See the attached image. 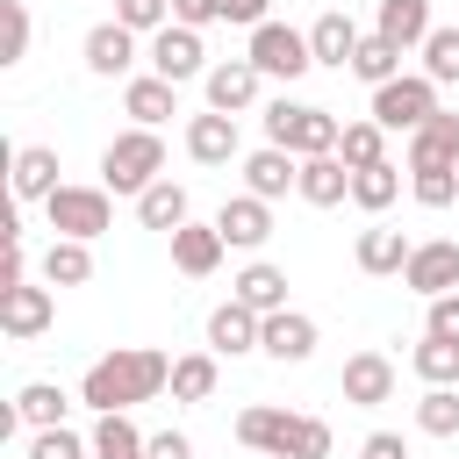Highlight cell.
<instances>
[{
	"label": "cell",
	"mask_w": 459,
	"mask_h": 459,
	"mask_svg": "<svg viewBox=\"0 0 459 459\" xmlns=\"http://www.w3.org/2000/svg\"><path fill=\"white\" fill-rule=\"evenodd\" d=\"M359 36H366V29H359L344 7H330V14H316V22H308V50H316V65H330V72H351Z\"/></svg>",
	"instance_id": "ac0fdd59"
},
{
	"label": "cell",
	"mask_w": 459,
	"mask_h": 459,
	"mask_svg": "<svg viewBox=\"0 0 459 459\" xmlns=\"http://www.w3.org/2000/svg\"><path fill=\"white\" fill-rule=\"evenodd\" d=\"M437 115V79H423V72H402V79H387V86H373V122L380 129H423Z\"/></svg>",
	"instance_id": "52a82bcc"
},
{
	"label": "cell",
	"mask_w": 459,
	"mask_h": 459,
	"mask_svg": "<svg viewBox=\"0 0 459 459\" xmlns=\"http://www.w3.org/2000/svg\"><path fill=\"white\" fill-rule=\"evenodd\" d=\"M402 280H409L423 301H437V294H459V244H452V237H430V244H416Z\"/></svg>",
	"instance_id": "8fae6325"
},
{
	"label": "cell",
	"mask_w": 459,
	"mask_h": 459,
	"mask_svg": "<svg viewBox=\"0 0 459 459\" xmlns=\"http://www.w3.org/2000/svg\"><path fill=\"white\" fill-rule=\"evenodd\" d=\"M237 445L258 459H330V423L280 409V402H251V409H237Z\"/></svg>",
	"instance_id": "7a4b0ae2"
},
{
	"label": "cell",
	"mask_w": 459,
	"mask_h": 459,
	"mask_svg": "<svg viewBox=\"0 0 459 459\" xmlns=\"http://www.w3.org/2000/svg\"><path fill=\"white\" fill-rule=\"evenodd\" d=\"M208 108L215 115H244L251 100H258V65L251 57H222V65H208Z\"/></svg>",
	"instance_id": "9a60e30c"
},
{
	"label": "cell",
	"mask_w": 459,
	"mask_h": 459,
	"mask_svg": "<svg viewBox=\"0 0 459 459\" xmlns=\"http://www.w3.org/2000/svg\"><path fill=\"white\" fill-rule=\"evenodd\" d=\"M165 179V136L158 129H122L108 151H100V186L108 194H143V186H158Z\"/></svg>",
	"instance_id": "277c9868"
},
{
	"label": "cell",
	"mask_w": 459,
	"mask_h": 459,
	"mask_svg": "<svg viewBox=\"0 0 459 459\" xmlns=\"http://www.w3.org/2000/svg\"><path fill=\"white\" fill-rule=\"evenodd\" d=\"M136 222H143V230H165V237H172L179 222H194V215H186V186H172V179L143 186V194H136Z\"/></svg>",
	"instance_id": "f1b7e54d"
},
{
	"label": "cell",
	"mask_w": 459,
	"mask_h": 459,
	"mask_svg": "<svg viewBox=\"0 0 459 459\" xmlns=\"http://www.w3.org/2000/svg\"><path fill=\"white\" fill-rule=\"evenodd\" d=\"M172 22L179 29H208V22H222V0H172Z\"/></svg>",
	"instance_id": "ee69618b"
},
{
	"label": "cell",
	"mask_w": 459,
	"mask_h": 459,
	"mask_svg": "<svg viewBox=\"0 0 459 459\" xmlns=\"http://www.w3.org/2000/svg\"><path fill=\"white\" fill-rule=\"evenodd\" d=\"M65 179H57V151L50 143H22L14 151V201H50Z\"/></svg>",
	"instance_id": "484cf974"
},
{
	"label": "cell",
	"mask_w": 459,
	"mask_h": 459,
	"mask_svg": "<svg viewBox=\"0 0 459 459\" xmlns=\"http://www.w3.org/2000/svg\"><path fill=\"white\" fill-rule=\"evenodd\" d=\"M416 430H423V437H459V387H423Z\"/></svg>",
	"instance_id": "d590c367"
},
{
	"label": "cell",
	"mask_w": 459,
	"mask_h": 459,
	"mask_svg": "<svg viewBox=\"0 0 459 459\" xmlns=\"http://www.w3.org/2000/svg\"><path fill=\"white\" fill-rule=\"evenodd\" d=\"M165 387H172V359H165V351H151V344H115V351H100V359L86 366L79 402H86L93 416H129L136 402H158Z\"/></svg>",
	"instance_id": "6da1fadb"
},
{
	"label": "cell",
	"mask_w": 459,
	"mask_h": 459,
	"mask_svg": "<svg viewBox=\"0 0 459 459\" xmlns=\"http://www.w3.org/2000/svg\"><path fill=\"white\" fill-rule=\"evenodd\" d=\"M409 237L402 230H387V222H373V230H359V244H351V258H359V273H373V280H387V273H409Z\"/></svg>",
	"instance_id": "44dd1931"
},
{
	"label": "cell",
	"mask_w": 459,
	"mask_h": 459,
	"mask_svg": "<svg viewBox=\"0 0 459 459\" xmlns=\"http://www.w3.org/2000/svg\"><path fill=\"white\" fill-rule=\"evenodd\" d=\"M337 136H344V122L330 108H308V100H287V93L265 108V143H280L294 158H330Z\"/></svg>",
	"instance_id": "3957f363"
},
{
	"label": "cell",
	"mask_w": 459,
	"mask_h": 459,
	"mask_svg": "<svg viewBox=\"0 0 459 459\" xmlns=\"http://www.w3.org/2000/svg\"><path fill=\"white\" fill-rule=\"evenodd\" d=\"M308 208H337V201H351V165L330 151V158H301V186H294Z\"/></svg>",
	"instance_id": "d4e9b609"
},
{
	"label": "cell",
	"mask_w": 459,
	"mask_h": 459,
	"mask_svg": "<svg viewBox=\"0 0 459 459\" xmlns=\"http://www.w3.org/2000/svg\"><path fill=\"white\" fill-rule=\"evenodd\" d=\"M143 459H194V437L186 430H151V452Z\"/></svg>",
	"instance_id": "bcb514c9"
},
{
	"label": "cell",
	"mask_w": 459,
	"mask_h": 459,
	"mask_svg": "<svg viewBox=\"0 0 459 459\" xmlns=\"http://www.w3.org/2000/svg\"><path fill=\"white\" fill-rule=\"evenodd\" d=\"M244 57L258 65V79H301V72H316L308 29H287V22H265V29H251Z\"/></svg>",
	"instance_id": "8992f818"
},
{
	"label": "cell",
	"mask_w": 459,
	"mask_h": 459,
	"mask_svg": "<svg viewBox=\"0 0 459 459\" xmlns=\"http://www.w3.org/2000/svg\"><path fill=\"white\" fill-rule=\"evenodd\" d=\"M122 115H136V129H158V122L179 115V86L158 79V72H136V79L122 86Z\"/></svg>",
	"instance_id": "d6986e66"
},
{
	"label": "cell",
	"mask_w": 459,
	"mask_h": 459,
	"mask_svg": "<svg viewBox=\"0 0 459 459\" xmlns=\"http://www.w3.org/2000/svg\"><path fill=\"white\" fill-rule=\"evenodd\" d=\"M143 452H151V437L129 416H100L93 423V459H143Z\"/></svg>",
	"instance_id": "e575fe53"
},
{
	"label": "cell",
	"mask_w": 459,
	"mask_h": 459,
	"mask_svg": "<svg viewBox=\"0 0 459 459\" xmlns=\"http://www.w3.org/2000/svg\"><path fill=\"white\" fill-rule=\"evenodd\" d=\"M230 301H244L251 316H280V308H287V273L265 265V258H251V265L230 280Z\"/></svg>",
	"instance_id": "7402d4cb"
},
{
	"label": "cell",
	"mask_w": 459,
	"mask_h": 459,
	"mask_svg": "<svg viewBox=\"0 0 459 459\" xmlns=\"http://www.w3.org/2000/svg\"><path fill=\"white\" fill-rule=\"evenodd\" d=\"M409 366H416L423 387H459V344H452V337H423V344L409 351Z\"/></svg>",
	"instance_id": "836d02e7"
},
{
	"label": "cell",
	"mask_w": 459,
	"mask_h": 459,
	"mask_svg": "<svg viewBox=\"0 0 459 459\" xmlns=\"http://www.w3.org/2000/svg\"><path fill=\"white\" fill-rule=\"evenodd\" d=\"M394 194H402V172H394V165H366V172H351V201H359L366 215H380Z\"/></svg>",
	"instance_id": "f35d334b"
},
{
	"label": "cell",
	"mask_w": 459,
	"mask_h": 459,
	"mask_svg": "<svg viewBox=\"0 0 459 459\" xmlns=\"http://www.w3.org/2000/svg\"><path fill=\"white\" fill-rule=\"evenodd\" d=\"M50 316H57V287H36V280H22V287H7V294H0V330H7L14 344L43 337V330H50Z\"/></svg>",
	"instance_id": "9c48e42d"
},
{
	"label": "cell",
	"mask_w": 459,
	"mask_h": 459,
	"mask_svg": "<svg viewBox=\"0 0 459 459\" xmlns=\"http://www.w3.org/2000/svg\"><path fill=\"white\" fill-rule=\"evenodd\" d=\"M86 280H93V244L50 237V251H43V287H86Z\"/></svg>",
	"instance_id": "f546056e"
},
{
	"label": "cell",
	"mask_w": 459,
	"mask_h": 459,
	"mask_svg": "<svg viewBox=\"0 0 459 459\" xmlns=\"http://www.w3.org/2000/svg\"><path fill=\"white\" fill-rule=\"evenodd\" d=\"M409 165H452L459 172V115H430L416 136H409Z\"/></svg>",
	"instance_id": "4316f807"
},
{
	"label": "cell",
	"mask_w": 459,
	"mask_h": 459,
	"mask_svg": "<svg viewBox=\"0 0 459 459\" xmlns=\"http://www.w3.org/2000/svg\"><path fill=\"white\" fill-rule=\"evenodd\" d=\"M359 459H409V445H402L394 430H373V437L359 445Z\"/></svg>",
	"instance_id": "7dc6e473"
},
{
	"label": "cell",
	"mask_w": 459,
	"mask_h": 459,
	"mask_svg": "<svg viewBox=\"0 0 459 459\" xmlns=\"http://www.w3.org/2000/svg\"><path fill=\"white\" fill-rule=\"evenodd\" d=\"M29 459H93V437H79L72 423H57V430H29Z\"/></svg>",
	"instance_id": "ab89813d"
},
{
	"label": "cell",
	"mask_w": 459,
	"mask_h": 459,
	"mask_svg": "<svg viewBox=\"0 0 459 459\" xmlns=\"http://www.w3.org/2000/svg\"><path fill=\"white\" fill-rule=\"evenodd\" d=\"M86 72H93V79H136V29L93 22V29H86Z\"/></svg>",
	"instance_id": "7c38bea8"
},
{
	"label": "cell",
	"mask_w": 459,
	"mask_h": 459,
	"mask_svg": "<svg viewBox=\"0 0 459 459\" xmlns=\"http://www.w3.org/2000/svg\"><path fill=\"white\" fill-rule=\"evenodd\" d=\"M65 409H72V394H65L57 380H29V387L14 394V416H22V430H57V423H65Z\"/></svg>",
	"instance_id": "83f0119b"
},
{
	"label": "cell",
	"mask_w": 459,
	"mask_h": 459,
	"mask_svg": "<svg viewBox=\"0 0 459 459\" xmlns=\"http://www.w3.org/2000/svg\"><path fill=\"white\" fill-rule=\"evenodd\" d=\"M423 337H452V344H459V294H437V301H430Z\"/></svg>",
	"instance_id": "7bdbcfd3"
},
{
	"label": "cell",
	"mask_w": 459,
	"mask_h": 459,
	"mask_svg": "<svg viewBox=\"0 0 459 459\" xmlns=\"http://www.w3.org/2000/svg\"><path fill=\"white\" fill-rule=\"evenodd\" d=\"M7 14V43H0V65H22L29 57V0H0Z\"/></svg>",
	"instance_id": "b9f144b4"
},
{
	"label": "cell",
	"mask_w": 459,
	"mask_h": 459,
	"mask_svg": "<svg viewBox=\"0 0 459 459\" xmlns=\"http://www.w3.org/2000/svg\"><path fill=\"white\" fill-rule=\"evenodd\" d=\"M186 158L194 165H230L237 158V115H215V108L194 115L186 122Z\"/></svg>",
	"instance_id": "cb8c5ba5"
},
{
	"label": "cell",
	"mask_w": 459,
	"mask_h": 459,
	"mask_svg": "<svg viewBox=\"0 0 459 459\" xmlns=\"http://www.w3.org/2000/svg\"><path fill=\"white\" fill-rule=\"evenodd\" d=\"M222 251H230V244H222L215 222H179V230H172V265H179L186 280H208V273L222 265Z\"/></svg>",
	"instance_id": "ffe728a7"
},
{
	"label": "cell",
	"mask_w": 459,
	"mask_h": 459,
	"mask_svg": "<svg viewBox=\"0 0 459 459\" xmlns=\"http://www.w3.org/2000/svg\"><path fill=\"white\" fill-rule=\"evenodd\" d=\"M115 22L136 36H158V29H172V0H115Z\"/></svg>",
	"instance_id": "60d3db41"
},
{
	"label": "cell",
	"mask_w": 459,
	"mask_h": 459,
	"mask_svg": "<svg viewBox=\"0 0 459 459\" xmlns=\"http://www.w3.org/2000/svg\"><path fill=\"white\" fill-rule=\"evenodd\" d=\"M258 330H265V316H251L244 301L208 308V351H215V359H244V351H258Z\"/></svg>",
	"instance_id": "e0dca14e"
},
{
	"label": "cell",
	"mask_w": 459,
	"mask_h": 459,
	"mask_svg": "<svg viewBox=\"0 0 459 459\" xmlns=\"http://www.w3.org/2000/svg\"><path fill=\"white\" fill-rule=\"evenodd\" d=\"M351 79H366V86L402 79V50H394L380 29H366V36H359V50H351Z\"/></svg>",
	"instance_id": "4dcf8cb0"
},
{
	"label": "cell",
	"mask_w": 459,
	"mask_h": 459,
	"mask_svg": "<svg viewBox=\"0 0 459 459\" xmlns=\"http://www.w3.org/2000/svg\"><path fill=\"white\" fill-rule=\"evenodd\" d=\"M215 230H222V244H237V251H258V244L273 237V201H258V194H237V201H222V208H215Z\"/></svg>",
	"instance_id": "2e32d148"
},
{
	"label": "cell",
	"mask_w": 459,
	"mask_h": 459,
	"mask_svg": "<svg viewBox=\"0 0 459 459\" xmlns=\"http://www.w3.org/2000/svg\"><path fill=\"white\" fill-rule=\"evenodd\" d=\"M215 380H222V359H215V351H186V359H172V402H208Z\"/></svg>",
	"instance_id": "1f68e13d"
},
{
	"label": "cell",
	"mask_w": 459,
	"mask_h": 459,
	"mask_svg": "<svg viewBox=\"0 0 459 459\" xmlns=\"http://www.w3.org/2000/svg\"><path fill=\"white\" fill-rule=\"evenodd\" d=\"M222 22H237V29H265V22H273V0H222Z\"/></svg>",
	"instance_id": "f6af8a7d"
},
{
	"label": "cell",
	"mask_w": 459,
	"mask_h": 459,
	"mask_svg": "<svg viewBox=\"0 0 459 459\" xmlns=\"http://www.w3.org/2000/svg\"><path fill=\"white\" fill-rule=\"evenodd\" d=\"M316 316H301V308H280V316H265V330H258V351L265 359H280V366H301V359H316Z\"/></svg>",
	"instance_id": "4fadbf2b"
},
{
	"label": "cell",
	"mask_w": 459,
	"mask_h": 459,
	"mask_svg": "<svg viewBox=\"0 0 459 459\" xmlns=\"http://www.w3.org/2000/svg\"><path fill=\"white\" fill-rule=\"evenodd\" d=\"M423 79H437V86H459V22L430 29V43H423Z\"/></svg>",
	"instance_id": "74e56055"
},
{
	"label": "cell",
	"mask_w": 459,
	"mask_h": 459,
	"mask_svg": "<svg viewBox=\"0 0 459 459\" xmlns=\"http://www.w3.org/2000/svg\"><path fill=\"white\" fill-rule=\"evenodd\" d=\"M337 387H344L351 409H380V402H394V359L387 351H351L344 373H337Z\"/></svg>",
	"instance_id": "30bf717a"
},
{
	"label": "cell",
	"mask_w": 459,
	"mask_h": 459,
	"mask_svg": "<svg viewBox=\"0 0 459 459\" xmlns=\"http://www.w3.org/2000/svg\"><path fill=\"white\" fill-rule=\"evenodd\" d=\"M294 186H301V158H294V151H280V143L244 151V194L280 201V194H294Z\"/></svg>",
	"instance_id": "5bb4252c"
},
{
	"label": "cell",
	"mask_w": 459,
	"mask_h": 459,
	"mask_svg": "<svg viewBox=\"0 0 459 459\" xmlns=\"http://www.w3.org/2000/svg\"><path fill=\"white\" fill-rule=\"evenodd\" d=\"M373 29L394 43V50H423L430 43V0H380V14H373Z\"/></svg>",
	"instance_id": "603a6c76"
},
{
	"label": "cell",
	"mask_w": 459,
	"mask_h": 459,
	"mask_svg": "<svg viewBox=\"0 0 459 459\" xmlns=\"http://www.w3.org/2000/svg\"><path fill=\"white\" fill-rule=\"evenodd\" d=\"M43 215H50V230L72 237V244H93L100 230H115V201H108V186H57V194L43 201Z\"/></svg>",
	"instance_id": "5b68a950"
},
{
	"label": "cell",
	"mask_w": 459,
	"mask_h": 459,
	"mask_svg": "<svg viewBox=\"0 0 459 459\" xmlns=\"http://www.w3.org/2000/svg\"><path fill=\"white\" fill-rule=\"evenodd\" d=\"M251 459H258V452H251Z\"/></svg>",
	"instance_id": "c3c4849f"
},
{
	"label": "cell",
	"mask_w": 459,
	"mask_h": 459,
	"mask_svg": "<svg viewBox=\"0 0 459 459\" xmlns=\"http://www.w3.org/2000/svg\"><path fill=\"white\" fill-rule=\"evenodd\" d=\"M409 194H416V208H452L459 201V172L452 165H409Z\"/></svg>",
	"instance_id": "8d00e7d4"
},
{
	"label": "cell",
	"mask_w": 459,
	"mask_h": 459,
	"mask_svg": "<svg viewBox=\"0 0 459 459\" xmlns=\"http://www.w3.org/2000/svg\"><path fill=\"white\" fill-rule=\"evenodd\" d=\"M337 158L351 165V172H366V165H387V129L366 115V122H344V136H337Z\"/></svg>",
	"instance_id": "d6a6232c"
},
{
	"label": "cell",
	"mask_w": 459,
	"mask_h": 459,
	"mask_svg": "<svg viewBox=\"0 0 459 459\" xmlns=\"http://www.w3.org/2000/svg\"><path fill=\"white\" fill-rule=\"evenodd\" d=\"M151 72L158 79H172V86H186V79H208V50H201V29H158L151 36Z\"/></svg>",
	"instance_id": "ba28073f"
}]
</instances>
